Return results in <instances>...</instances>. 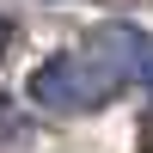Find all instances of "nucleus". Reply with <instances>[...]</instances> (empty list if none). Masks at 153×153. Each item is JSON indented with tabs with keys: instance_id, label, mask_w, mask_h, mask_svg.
Here are the masks:
<instances>
[{
	"instance_id": "obj_3",
	"label": "nucleus",
	"mask_w": 153,
	"mask_h": 153,
	"mask_svg": "<svg viewBox=\"0 0 153 153\" xmlns=\"http://www.w3.org/2000/svg\"><path fill=\"white\" fill-rule=\"evenodd\" d=\"M6 43H12V31H6V19H0V55H6Z\"/></svg>"
},
{
	"instance_id": "obj_2",
	"label": "nucleus",
	"mask_w": 153,
	"mask_h": 153,
	"mask_svg": "<svg viewBox=\"0 0 153 153\" xmlns=\"http://www.w3.org/2000/svg\"><path fill=\"white\" fill-rule=\"evenodd\" d=\"M86 43L123 74V86H153V37L141 25H98Z\"/></svg>"
},
{
	"instance_id": "obj_1",
	"label": "nucleus",
	"mask_w": 153,
	"mask_h": 153,
	"mask_svg": "<svg viewBox=\"0 0 153 153\" xmlns=\"http://www.w3.org/2000/svg\"><path fill=\"white\" fill-rule=\"evenodd\" d=\"M117 92H123V74L110 68L92 43L61 49L55 61H43V68L31 74V104L61 110V117H74V110H98V104H110Z\"/></svg>"
}]
</instances>
